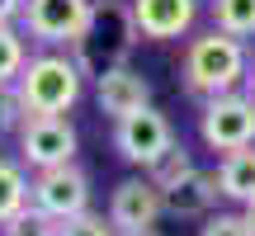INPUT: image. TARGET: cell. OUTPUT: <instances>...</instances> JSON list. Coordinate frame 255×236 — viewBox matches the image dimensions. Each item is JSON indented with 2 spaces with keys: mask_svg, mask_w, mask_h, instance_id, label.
Here are the masks:
<instances>
[{
  "mask_svg": "<svg viewBox=\"0 0 255 236\" xmlns=\"http://www.w3.org/2000/svg\"><path fill=\"white\" fill-rule=\"evenodd\" d=\"M246 90H251V100H255V62H251V76H246Z\"/></svg>",
  "mask_w": 255,
  "mask_h": 236,
  "instance_id": "obj_23",
  "label": "cell"
},
{
  "mask_svg": "<svg viewBox=\"0 0 255 236\" xmlns=\"http://www.w3.org/2000/svg\"><path fill=\"white\" fill-rule=\"evenodd\" d=\"M128 236H161V232H128Z\"/></svg>",
  "mask_w": 255,
  "mask_h": 236,
  "instance_id": "obj_24",
  "label": "cell"
},
{
  "mask_svg": "<svg viewBox=\"0 0 255 236\" xmlns=\"http://www.w3.org/2000/svg\"><path fill=\"white\" fill-rule=\"evenodd\" d=\"M208 19L232 38H255V0H208Z\"/></svg>",
  "mask_w": 255,
  "mask_h": 236,
  "instance_id": "obj_15",
  "label": "cell"
},
{
  "mask_svg": "<svg viewBox=\"0 0 255 236\" xmlns=\"http://www.w3.org/2000/svg\"><path fill=\"white\" fill-rule=\"evenodd\" d=\"M241 213H246V227H251V236H255V203H246Z\"/></svg>",
  "mask_w": 255,
  "mask_h": 236,
  "instance_id": "obj_22",
  "label": "cell"
},
{
  "mask_svg": "<svg viewBox=\"0 0 255 236\" xmlns=\"http://www.w3.org/2000/svg\"><path fill=\"white\" fill-rule=\"evenodd\" d=\"M28 66V33L19 24H0V85H14Z\"/></svg>",
  "mask_w": 255,
  "mask_h": 236,
  "instance_id": "obj_16",
  "label": "cell"
},
{
  "mask_svg": "<svg viewBox=\"0 0 255 236\" xmlns=\"http://www.w3.org/2000/svg\"><path fill=\"white\" fill-rule=\"evenodd\" d=\"M199 142L218 156L255 146V100H251V90H227V95H213V100H199Z\"/></svg>",
  "mask_w": 255,
  "mask_h": 236,
  "instance_id": "obj_4",
  "label": "cell"
},
{
  "mask_svg": "<svg viewBox=\"0 0 255 236\" xmlns=\"http://www.w3.org/2000/svg\"><path fill=\"white\" fill-rule=\"evenodd\" d=\"M14 146L24 170H52V165H71L81 151V132L71 118H24L14 127Z\"/></svg>",
  "mask_w": 255,
  "mask_h": 236,
  "instance_id": "obj_6",
  "label": "cell"
},
{
  "mask_svg": "<svg viewBox=\"0 0 255 236\" xmlns=\"http://www.w3.org/2000/svg\"><path fill=\"white\" fill-rule=\"evenodd\" d=\"M62 236H119V227H114L104 213H81V218H71V222H62Z\"/></svg>",
  "mask_w": 255,
  "mask_h": 236,
  "instance_id": "obj_20",
  "label": "cell"
},
{
  "mask_svg": "<svg viewBox=\"0 0 255 236\" xmlns=\"http://www.w3.org/2000/svg\"><path fill=\"white\" fill-rule=\"evenodd\" d=\"M104 218L119 227V236H128V232H156V222L165 218V203H161V189L151 184V175H128V180L114 184Z\"/></svg>",
  "mask_w": 255,
  "mask_h": 236,
  "instance_id": "obj_9",
  "label": "cell"
},
{
  "mask_svg": "<svg viewBox=\"0 0 255 236\" xmlns=\"http://www.w3.org/2000/svg\"><path fill=\"white\" fill-rule=\"evenodd\" d=\"M90 175L81 165H52V170H33V184H28V203L43 213H52L57 222H71L81 213H90Z\"/></svg>",
  "mask_w": 255,
  "mask_h": 236,
  "instance_id": "obj_7",
  "label": "cell"
},
{
  "mask_svg": "<svg viewBox=\"0 0 255 236\" xmlns=\"http://www.w3.org/2000/svg\"><path fill=\"white\" fill-rule=\"evenodd\" d=\"M189 170H194V151H189L184 142H175L170 151H165L161 161L151 165V170H142V175H151V184H156V189H165V184H175L180 175H189Z\"/></svg>",
  "mask_w": 255,
  "mask_h": 236,
  "instance_id": "obj_18",
  "label": "cell"
},
{
  "mask_svg": "<svg viewBox=\"0 0 255 236\" xmlns=\"http://www.w3.org/2000/svg\"><path fill=\"white\" fill-rule=\"evenodd\" d=\"M142 43H180L199 24V0H128Z\"/></svg>",
  "mask_w": 255,
  "mask_h": 236,
  "instance_id": "obj_10",
  "label": "cell"
},
{
  "mask_svg": "<svg viewBox=\"0 0 255 236\" xmlns=\"http://www.w3.org/2000/svg\"><path fill=\"white\" fill-rule=\"evenodd\" d=\"M251 76V43L246 38H232L222 28H203V33H189L180 57V81L194 100H213V95L227 90H246Z\"/></svg>",
  "mask_w": 255,
  "mask_h": 236,
  "instance_id": "obj_1",
  "label": "cell"
},
{
  "mask_svg": "<svg viewBox=\"0 0 255 236\" xmlns=\"http://www.w3.org/2000/svg\"><path fill=\"white\" fill-rule=\"evenodd\" d=\"M218 170H203V165H194L189 175H180L175 184H165L161 189V203H165V218L175 222H203L208 213H218Z\"/></svg>",
  "mask_w": 255,
  "mask_h": 236,
  "instance_id": "obj_11",
  "label": "cell"
},
{
  "mask_svg": "<svg viewBox=\"0 0 255 236\" xmlns=\"http://www.w3.org/2000/svg\"><path fill=\"white\" fill-rule=\"evenodd\" d=\"M199 236H251L246 213H241V208H232V213H208L203 227H199Z\"/></svg>",
  "mask_w": 255,
  "mask_h": 236,
  "instance_id": "obj_19",
  "label": "cell"
},
{
  "mask_svg": "<svg viewBox=\"0 0 255 236\" xmlns=\"http://www.w3.org/2000/svg\"><path fill=\"white\" fill-rule=\"evenodd\" d=\"M9 90H14L24 118H66L85 95V71L66 47H43L28 57V66Z\"/></svg>",
  "mask_w": 255,
  "mask_h": 236,
  "instance_id": "obj_3",
  "label": "cell"
},
{
  "mask_svg": "<svg viewBox=\"0 0 255 236\" xmlns=\"http://www.w3.org/2000/svg\"><path fill=\"white\" fill-rule=\"evenodd\" d=\"M146 104H151V81H146L137 66H119V71L95 81V109L109 118V123H119L123 114L146 109Z\"/></svg>",
  "mask_w": 255,
  "mask_h": 236,
  "instance_id": "obj_12",
  "label": "cell"
},
{
  "mask_svg": "<svg viewBox=\"0 0 255 236\" xmlns=\"http://www.w3.org/2000/svg\"><path fill=\"white\" fill-rule=\"evenodd\" d=\"M95 0H24L19 28L33 38L38 47H71L76 33L85 28Z\"/></svg>",
  "mask_w": 255,
  "mask_h": 236,
  "instance_id": "obj_8",
  "label": "cell"
},
{
  "mask_svg": "<svg viewBox=\"0 0 255 236\" xmlns=\"http://www.w3.org/2000/svg\"><path fill=\"white\" fill-rule=\"evenodd\" d=\"M28 184H33V175L24 170V161L0 156V227H5L14 213L28 208Z\"/></svg>",
  "mask_w": 255,
  "mask_h": 236,
  "instance_id": "obj_14",
  "label": "cell"
},
{
  "mask_svg": "<svg viewBox=\"0 0 255 236\" xmlns=\"http://www.w3.org/2000/svg\"><path fill=\"white\" fill-rule=\"evenodd\" d=\"M137 43H142V33H137L132 5L128 0H95L85 28L71 43V57L85 71V81H100V76L119 71V66H132Z\"/></svg>",
  "mask_w": 255,
  "mask_h": 236,
  "instance_id": "obj_2",
  "label": "cell"
},
{
  "mask_svg": "<svg viewBox=\"0 0 255 236\" xmlns=\"http://www.w3.org/2000/svg\"><path fill=\"white\" fill-rule=\"evenodd\" d=\"M0 236H62V222H57L52 213H43V208L28 203L24 213H14V218L0 227Z\"/></svg>",
  "mask_w": 255,
  "mask_h": 236,
  "instance_id": "obj_17",
  "label": "cell"
},
{
  "mask_svg": "<svg viewBox=\"0 0 255 236\" xmlns=\"http://www.w3.org/2000/svg\"><path fill=\"white\" fill-rule=\"evenodd\" d=\"M24 14V0H0V24H19Z\"/></svg>",
  "mask_w": 255,
  "mask_h": 236,
  "instance_id": "obj_21",
  "label": "cell"
},
{
  "mask_svg": "<svg viewBox=\"0 0 255 236\" xmlns=\"http://www.w3.org/2000/svg\"><path fill=\"white\" fill-rule=\"evenodd\" d=\"M218 189H222V199H227L232 208L255 203V146L218 156Z\"/></svg>",
  "mask_w": 255,
  "mask_h": 236,
  "instance_id": "obj_13",
  "label": "cell"
},
{
  "mask_svg": "<svg viewBox=\"0 0 255 236\" xmlns=\"http://www.w3.org/2000/svg\"><path fill=\"white\" fill-rule=\"evenodd\" d=\"M114 151H119V161L137 165V170H151L156 161H161L165 151H170L180 137H175V123L165 118L156 104H146V109L137 114H123L119 123H114Z\"/></svg>",
  "mask_w": 255,
  "mask_h": 236,
  "instance_id": "obj_5",
  "label": "cell"
}]
</instances>
